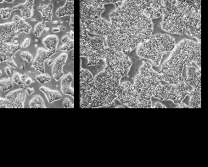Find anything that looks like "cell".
Wrapping results in <instances>:
<instances>
[{
  "instance_id": "obj_20",
  "label": "cell",
  "mask_w": 208,
  "mask_h": 167,
  "mask_svg": "<svg viewBox=\"0 0 208 167\" xmlns=\"http://www.w3.org/2000/svg\"><path fill=\"white\" fill-rule=\"evenodd\" d=\"M34 0H26L24 3L13 7L12 11L20 10L22 18L29 19L33 16Z\"/></svg>"
},
{
  "instance_id": "obj_46",
  "label": "cell",
  "mask_w": 208,
  "mask_h": 167,
  "mask_svg": "<svg viewBox=\"0 0 208 167\" xmlns=\"http://www.w3.org/2000/svg\"><path fill=\"white\" fill-rule=\"evenodd\" d=\"M60 29L59 28H53L52 29V32L54 33H57L60 32Z\"/></svg>"
},
{
  "instance_id": "obj_7",
  "label": "cell",
  "mask_w": 208,
  "mask_h": 167,
  "mask_svg": "<svg viewBox=\"0 0 208 167\" xmlns=\"http://www.w3.org/2000/svg\"><path fill=\"white\" fill-rule=\"evenodd\" d=\"M87 32L85 25L80 21V56L87 58L88 66H93L104 59L107 47L103 38H91Z\"/></svg>"
},
{
  "instance_id": "obj_18",
  "label": "cell",
  "mask_w": 208,
  "mask_h": 167,
  "mask_svg": "<svg viewBox=\"0 0 208 167\" xmlns=\"http://www.w3.org/2000/svg\"><path fill=\"white\" fill-rule=\"evenodd\" d=\"M22 48L19 44L7 43L2 42L0 44V63L12 59Z\"/></svg>"
},
{
  "instance_id": "obj_2",
  "label": "cell",
  "mask_w": 208,
  "mask_h": 167,
  "mask_svg": "<svg viewBox=\"0 0 208 167\" xmlns=\"http://www.w3.org/2000/svg\"><path fill=\"white\" fill-rule=\"evenodd\" d=\"M201 42L185 39L171 51L159 73L161 80L171 85L184 82L182 70L185 66L194 62L201 69Z\"/></svg>"
},
{
  "instance_id": "obj_25",
  "label": "cell",
  "mask_w": 208,
  "mask_h": 167,
  "mask_svg": "<svg viewBox=\"0 0 208 167\" xmlns=\"http://www.w3.org/2000/svg\"><path fill=\"white\" fill-rule=\"evenodd\" d=\"M12 21L16 23L19 31L21 33H25L29 34L31 31L32 27L31 25L26 22L23 18L18 15H14L12 18Z\"/></svg>"
},
{
  "instance_id": "obj_17",
  "label": "cell",
  "mask_w": 208,
  "mask_h": 167,
  "mask_svg": "<svg viewBox=\"0 0 208 167\" xmlns=\"http://www.w3.org/2000/svg\"><path fill=\"white\" fill-rule=\"evenodd\" d=\"M186 82L193 89L201 92V69L193 66L186 68Z\"/></svg>"
},
{
  "instance_id": "obj_27",
  "label": "cell",
  "mask_w": 208,
  "mask_h": 167,
  "mask_svg": "<svg viewBox=\"0 0 208 167\" xmlns=\"http://www.w3.org/2000/svg\"><path fill=\"white\" fill-rule=\"evenodd\" d=\"M59 42L58 38L55 35H47L42 40L43 44L49 50H57V48Z\"/></svg>"
},
{
  "instance_id": "obj_16",
  "label": "cell",
  "mask_w": 208,
  "mask_h": 167,
  "mask_svg": "<svg viewBox=\"0 0 208 167\" xmlns=\"http://www.w3.org/2000/svg\"><path fill=\"white\" fill-rule=\"evenodd\" d=\"M26 97L25 89L20 88L10 92L5 98L10 108H23Z\"/></svg>"
},
{
  "instance_id": "obj_11",
  "label": "cell",
  "mask_w": 208,
  "mask_h": 167,
  "mask_svg": "<svg viewBox=\"0 0 208 167\" xmlns=\"http://www.w3.org/2000/svg\"><path fill=\"white\" fill-rule=\"evenodd\" d=\"M190 88L185 82L177 85H163L155 95V98L161 101H171L175 104H179L190 94Z\"/></svg>"
},
{
  "instance_id": "obj_54",
  "label": "cell",
  "mask_w": 208,
  "mask_h": 167,
  "mask_svg": "<svg viewBox=\"0 0 208 167\" xmlns=\"http://www.w3.org/2000/svg\"><path fill=\"white\" fill-rule=\"evenodd\" d=\"M1 98H1V97H0V101H1Z\"/></svg>"
},
{
  "instance_id": "obj_3",
  "label": "cell",
  "mask_w": 208,
  "mask_h": 167,
  "mask_svg": "<svg viewBox=\"0 0 208 167\" xmlns=\"http://www.w3.org/2000/svg\"><path fill=\"white\" fill-rule=\"evenodd\" d=\"M122 77L106 66L94 78L95 87L91 108L109 106L116 99L117 88Z\"/></svg>"
},
{
  "instance_id": "obj_43",
  "label": "cell",
  "mask_w": 208,
  "mask_h": 167,
  "mask_svg": "<svg viewBox=\"0 0 208 167\" xmlns=\"http://www.w3.org/2000/svg\"><path fill=\"white\" fill-rule=\"evenodd\" d=\"M24 83L26 85L29 86L33 83V81L31 78H28L25 80Z\"/></svg>"
},
{
  "instance_id": "obj_30",
  "label": "cell",
  "mask_w": 208,
  "mask_h": 167,
  "mask_svg": "<svg viewBox=\"0 0 208 167\" xmlns=\"http://www.w3.org/2000/svg\"><path fill=\"white\" fill-rule=\"evenodd\" d=\"M45 28H46V25H45V22L41 21V22L37 23L35 25L34 28V35L37 38H40L42 33L45 30Z\"/></svg>"
},
{
  "instance_id": "obj_47",
  "label": "cell",
  "mask_w": 208,
  "mask_h": 167,
  "mask_svg": "<svg viewBox=\"0 0 208 167\" xmlns=\"http://www.w3.org/2000/svg\"><path fill=\"white\" fill-rule=\"evenodd\" d=\"M54 61L53 59H49V60L47 61V64L49 66L51 65L53 63Z\"/></svg>"
},
{
  "instance_id": "obj_21",
  "label": "cell",
  "mask_w": 208,
  "mask_h": 167,
  "mask_svg": "<svg viewBox=\"0 0 208 167\" xmlns=\"http://www.w3.org/2000/svg\"><path fill=\"white\" fill-rule=\"evenodd\" d=\"M73 81V77L71 73H69L63 77L61 79V85L63 94L74 97V89L71 86Z\"/></svg>"
},
{
  "instance_id": "obj_28",
  "label": "cell",
  "mask_w": 208,
  "mask_h": 167,
  "mask_svg": "<svg viewBox=\"0 0 208 167\" xmlns=\"http://www.w3.org/2000/svg\"><path fill=\"white\" fill-rule=\"evenodd\" d=\"M30 108H46L42 97L39 94L34 96L29 104Z\"/></svg>"
},
{
  "instance_id": "obj_22",
  "label": "cell",
  "mask_w": 208,
  "mask_h": 167,
  "mask_svg": "<svg viewBox=\"0 0 208 167\" xmlns=\"http://www.w3.org/2000/svg\"><path fill=\"white\" fill-rule=\"evenodd\" d=\"M53 7L52 3L47 5L41 3L38 7V11L41 14L42 21L45 22H51L53 16Z\"/></svg>"
},
{
  "instance_id": "obj_31",
  "label": "cell",
  "mask_w": 208,
  "mask_h": 167,
  "mask_svg": "<svg viewBox=\"0 0 208 167\" xmlns=\"http://www.w3.org/2000/svg\"><path fill=\"white\" fill-rule=\"evenodd\" d=\"M74 48V40L70 38L69 41L60 46V50L63 52H69L73 50Z\"/></svg>"
},
{
  "instance_id": "obj_39",
  "label": "cell",
  "mask_w": 208,
  "mask_h": 167,
  "mask_svg": "<svg viewBox=\"0 0 208 167\" xmlns=\"http://www.w3.org/2000/svg\"><path fill=\"white\" fill-rule=\"evenodd\" d=\"M31 39L30 38H27L25 39L24 40L22 45H21L22 47L23 48H26L28 47L30 45L31 43Z\"/></svg>"
},
{
  "instance_id": "obj_42",
  "label": "cell",
  "mask_w": 208,
  "mask_h": 167,
  "mask_svg": "<svg viewBox=\"0 0 208 167\" xmlns=\"http://www.w3.org/2000/svg\"><path fill=\"white\" fill-rule=\"evenodd\" d=\"M70 39V38L69 37V35H65V36H63V37L61 39V42L63 44H65L67 42L69 41Z\"/></svg>"
},
{
  "instance_id": "obj_32",
  "label": "cell",
  "mask_w": 208,
  "mask_h": 167,
  "mask_svg": "<svg viewBox=\"0 0 208 167\" xmlns=\"http://www.w3.org/2000/svg\"><path fill=\"white\" fill-rule=\"evenodd\" d=\"M36 79L40 84L44 85L46 83H50L51 80V77L48 74L43 73L36 76Z\"/></svg>"
},
{
  "instance_id": "obj_55",
  "label": "cell",
  "mask_w": 208,
  "mask_h": 167,
  "mask_svg": "<svg viewBox=\"0 0 208 167\" xmlns=\"http://www.w3.org/2000/svg\"><path fill=\"white\" fill-rule=\"evenodd\" d=\"M49 1H51V0H49Z\"/></svg>"
},
{
  "instance_id": "obj_13",
  "label": "cell",
  "mask_w": 208,
  "mask_h": 167,
  "mask_svg": "<svg viewBox=\"0 0 208 167\" xmlns=\"http://www.w3.org/2000/svg\"><path fill=\"white\" fill-rule=\"evenodd\" d=\"M80 21L84 24L87 31L91 34L105 38L110 32V22L101 16L80 17Z\"/></svg>"
},
{
  "instance_id": "obj_4",
  "label": "cell",
  "mask_w": 208,
  "mask_h": 167,
  "mask_svg": "<svg viewBox=\"0 0 208 167\" xmlns=\"http://www.w3.org/2000/svg\"><path fill=\"white\" fill-rule=\"evenodd\" d=\"M175 40L167 34H158L151 35L137 47V55L151 61L156 66L160 64L164 56L171 52L175 47Z\"/></svg>"
},
{
  "instance_id": "obj_33",
  "label": "cell",
  "mask_w": 208,
  "mask_h": 167,
  "mask_svg": "<svg viewBox=\"0 0 208 167\" xmlns=\"http://www.w3.org/2000/svg\"><path fill=\"white\" fill-rule=\"evenodd\" d=\"M12 8H2L0 10V15L2 17V19L6 20L9 18L12 12Z\"/></svg>"
},
{
  "instance_id": "obj_53",
  "label": "cell",
  "mask_w": 208,
  "mask_h": 167,
  "mask_svg": "<svg viewBox=\"0 0 208 167\" xmlns=\"http://www.w3.org/2000/svg\"><path fill=\"white\" fill-rule=\"evenodd\" d=\"M4 2L3 0H0V3H2Z\"/></svg>"
},
{
  "instance_id": "obj_10",
  "label": "cell",
  "mask_w": 208,
  "mask_h": 167,
  "mask_svg": "<svg viewBox=\"0 0 208 167\" xmlns=\"http://www.w3.org/2000/svg\"><path fill=\"white\" fill-rule=\"evenodd\" d=\"M106 66L110 67L123 78L129 72L132 62L124 53L107 46L104 59Z\"/></svg>"
},
{
  "instance_id": "obj_1",
  "label": "cell",
  "mask_w": 208,
  "mask_h": 167,
  "mask_svg": "<svg viewBox=\"0 0 208 167\" xmlns=\"http://www.w3.org/2000/svg\"><path fill=\"white\" fill-rule=\"evenodd\" d=\"M111 29L107 47L124 53L130 52L152 35L153 24L145 13L124 2L110 14Z\"/></svg>"
},
{
  "instance_id": "obj_52",
  "label": "cell",
  "mask_w": 208,
  "mask_h": 167,
  "mask_svg": "<svg viewBox=\"0 0 208 167\" xmlns=\"http://www.w3.org/2000/svg\"><path fill=\"white\" fill-rule=\"evenodd\" d=\"M2 39H1V38L0 37V44L1 43V42H2Z\"/></svg>"
},
{
  "instance_id": "obj_38",
  "label": "cell",
  "mask_w": 208,
  "mask_h": 167,
  "mask_svg": "<svg viewBox=\"0 0 208 167\" xmlns=\"http://www.w3.org/2000/svg\"><path fill=\"white\" fill-rule=\"evenodd\" d=\"M6 62H7V65L10 67L14 68V69H17L18 68L17 64H16L15 62L12 59H9V60H7Z\"/></svg>"
},
{
  "instance_id": "obj_37",
  "label": "cell",
  "mask_w": 208,
  "mask_h": 167,
  "mask_svg": "<svg viewBox=\"0 0 208 167\" xmlns=\"http://www.w3.org/2000/svg\"><path fill=\"white\" fill-rule=\"evenodd\" d=\"M151 108H166L167 107L163 104L160 102H156L152 104Z\"/></svg>"
},
{
  "instance_id": "obj_40",
  "label": "cell",
  "mask_w": 208,
  "mask_h": 167,
  "mask_svg": "<svg viewBox=\"0 0 208 167\" xmlns=\"http://www.w3.org/2000/svg\"><path fill=\"white\" fill-rule=\"evenodd\" d=\"M176 108H190V107L189 105H187L183 103V102H181V103L179 104H178L177 107H176Z\"/></svg>"
},
{
  "instance_id": "obj_26",
  "label": "cell",
  "mask_w": 208,
  "mask_h": 167,
  "mask_svg": "<svg viewBox=\"0 0 208 167\" xmlns=\"http://www.w3.org/2000/svg\"><path fill=\"white\" fill-rule=\"evenodd\" d=\"M201 92L193 89L190 92V101L189 107L192 108H200L201 107Z\"/></svg>"
},
{
  "instance_id": "obj_15",
  "label": "cell",
  "mask_w": 208,
  "mask_h": 167,
  "mask_svg": "<svg viewBox=\"0 0 208 167\" xmlns=\"http://www.w3.org/2000/svg\"><path fill=\"white\" fill-rule=\"evenodd\" d=\"M20 34L16 23L13 21L0 24V37L4 42L11 43Z\"/></svg>"
},
{
  "instance_id": "obj_23",
  "label": "cell",
  "mask_w": 208,
  "mask_h": 167,
  "mask_svg": "<svg viewBox=\"0 0 208 167\" xmlns=\"http://www.w3.org/2000/svg\"><path fill=\"white\" fill-rule=\"evenodd\" d=\"M39 89L45 95L49 103L60 100L62 98V96L57 90L50 89L44 86L40 87Z\"/></svg>"
},
{
  "instance_id": "obj_44",
  "label": "cell",
  "mask_w": 208,
  "mask_h": 167,
  "mask_svg": "<svg viewBox=\"0 0 208 167\" xmlns=\"http://www.w3.org/2000/svg\"><path fill=\"white\" fill-rule=\"evenodd\" d=\"M5 71L6 74L9 76H10L12 75V72H11L10 68L9 66L6 67L5 68Z\"/></svg>"
},
{
  "instance_id": "obj_56",
  "label": "cell",
  "mask_w": 208,
  "mask_h": 167,
  "mask_svg": "<svg viewBox=\"0 0 208 167\" xmlns=\"http://www.w3.org/2000/svg\"><path fill=\"white\" fill-rule=\"evenodd\" d=\"M34 1H35V0H34Z\"/></svg>"
},
{
  "instance_id": "obj_24",
  "label": "cell",
  "mask_w": 208,
  "mask_h": 167,
  "mask_svg": "<svg viewBox=\"0 0 208 167\" xmlns=\"http://www.w3.org/2000/svg\"><path fill=\"white\" fill-rule=\"evenodd\" d=\"M74 0H66L65 5L57 10L56 15L58 18L71 16L74 14Z\"/></svg>"
},
{
  "instance_id": "obj_35",
  "label": "cell",
  "mask_w": 208,
  "mask_h": 167,
  "mask_svg": "<svg viewBox=\"0 0 208 167\" xmlns=\"http://www.w3.org/2000/svg\"><path fill=\"white\" fill-rule=\"evenodd\" d=\"M21 56L22 59L26 61L29 63L31 62L33 60V56L29 52L22 51L21 53Z\"/></svg>"
},
{
  "instance_id": "obj_41",
  "label": "cell",
  "mask_w": 208,
  "mask_h": 167,
  "mask_svg": "<svg viewBox=\"0 0 208 167\" xmlns=\"http://www.w3.org/2000/svg\"><path fill=\"white\" fill-rule=\"evenodd\" d=\"M25 90H26V93L29 95H31L35 92L34 89L33 88H27L25 89Z\"/></svg>"
},
{
  "instance_id": "obj_29",
  "label": "cell",
  "mask_w": 208,
  "mask_h": 167,
  "mask_svg": "<svg viewBox=\"0 0 208 167\" xmlns=\"http://www.w3.org/2000/svg\"><path fill=\"white\" fill-rule=\"evenodd\" d=\"M14 82L12 79L9 78L0 80V88L2 92L12 89L14 87Z\"/></svg>"
},
{
  "instance_id": "obj_50",
  "label": "cell",
  "mask_w": 208,
  "mask_h": 167,
  "mask_svg": "<svg viewBox=\"0 0 208 167\" xmlns=\"http://www.w3.org/2000/svg\"><path fill=\"white\" fill-rule=\"evenodd\" d=\"M53 23H54V24H57V23H58V21H54V22H53Z\"/></svg>"
},
{
  "instance_id": "obj_9",
  "label": "cell",
  "mask_w": 208,
  "mask_h": 167,
  "mask_svg": "<svg viewBox=\"0 0 208 167\" xmlns=\"http://www.w3.org/2000/svg\"><path fill=\"white\" fill-rule=\"evenodd\" d=\"M116 99L129 108H151L152 107V101L142 100L133 85L129 82L120 83L116 92Z\"/></svg>"
},
{
  "instance_id": "obj_34",
  "label": "cell",
  "mask_w": 208,
  "mask_h": 167,
  "mask_svg": "<svg viewBox=\"0 0 208 167\" xmlns=\"http://www.w3.org/2000/svg\"><path fill=\"white\" fill-rule=\"evenodd\" d=\"M12 80L14 83L18 85H21L23 84V82L22 80V77L18 73L16 72L14 73L12 78Z\"/></svg>"
},
{
  "instance_id": "obj_51",
  "label": "cell",
  "mask_w": 208,
  "mask_h": 167,
  "mask_svg": "<svg viewBox=\"0 0 208 167\" xmlns=\"http://www.w3.org/2000/svg\"><path fill=\"white\" fill-rule=\"evenodd\" d=\"M2 72L1 71V70H0V77L1 76V75H2Z\"/></svg>"
},
{
  "instance_id": "obj_8",
  "label": "cell",
  "mask_w": 208,
  "mask_h": 167,
  "mask_svg": "<svg viewBox=\"0 0 208 167\" xmlns=\"http://www.w3.org/2000/svg\"><path fill=\"white\" fill-rule=\"evenodd\" d=\"M161 28L169 33L181 34L185 28L184 18L176 0H164Z\"/></svg>"
},
{
  "instance_id": "obj_19",
  "label": "cell",
  "mask_w": 208,
  "mask_h": 167,
  "mask_svg": "<svg viewBox=\"0 0 208 167\" xmlns=\"http://www.w3.org/2000/svg\"><path fill=\"white\" fill-rule=\"evenodd\" d=\"M68 54L64 53L60 54L54 61L52 70L53 78L55 81H58L64 76L63 67L66 64Z\"/></svg>"
},
{
  "instance_id": "obj_49",
  "label": "cell",
  "mask_w": 208,
  "mask_h": 167,
  "mask_svg": "<svg viewBox=\"0 0 208 167\" xmlns=\"http://www.w3.org/2000/svg\"><path fill=\"white\" fill-rule=\"evenodd\" d=\"M70 36L72 38L74 37V32H73V31H71V32H70Z\"/></svg>"
},
{
  "instance_id": "obj_12",
  "label": "cell",
  "mask_w": 208,
  "mask_h": 167,
  "mask_svg": "<svg viewBox=\"0 0 208 167\" xmlns=\"http://www.w3.org/2000/svg\"><path fill=\"white\" fill-rule=\"evenodd\" d=\"M95 82L92 74L88 70H80V107L91 108L94 95Z\"/></svg>"
},
{
  "instance_id": "obj_6",
  "label": "cell",
  "mask_w": 208,
  "mask_h": 167,
  "mask_svg": "<svg viewBox=\"0 0 208 167\" xmlns=\"http://www.w3.org/2000/svg\"><path fill=\"white\" fill-rule=\"evenodd\" d=\"M184 18L186 34L201 42V0H176Z\"/></svg>"
},
{
  "instance_id": "obj_45",
  "label": "cell",
  "mask_w": 208,
  "mask_h": 167,
  "mask_svg": "<svg viewBox=\"0 0 208 167\" xmlns=\"http://www.w3.org/2000/svg\"><path fill=\"white\" fill-rule=\"evenodd\" d=\"M74 14L71 15V18H70V26L71 28H74Z\"/></svg>"
},
{
  "instance_id": "obj_48",
  "label": "cell",
  "mask_w": 208,
  "mask_h": 167,
  "mask_svg": "<svg viewBox=\"0 0 208 167\" xmlns=\"http://www.w3.org/2000/svg\"><path fill=\"white\" fill-rule=\"evenodd\" d=\"M5 2H8V3H12L13 2L14 0H3Z\"/></svg>"
},
{
  "instance_id": "obj_36",
  "label": "cell",
  "mask_w": 208,
  "mask_h": 167,
  "mask_svg": "<svg viewBox=\"0 0 208 167\" xmlns=\"http://www.w3.org/2000/svg\"><path fill=\"white\" fill-rule=\"evenodd\" d=\"M63 106L64 108H73L74 104L69 98H65L64 99L63 103Z\"/></svg>"
},
{
  "instance_id": "obj_14",
  "label": "cell",
  "mask_w": 208,
  "mask_h": 167,
  "mask_svg": "<svg viewBox=\"0 0 208 167\" xmlns=\"http://www.w3.org/2000/svg\"><path fill=\"white\" fill-rule=\"evenodd\" d=\"M57 51V50H49L42 48H39L36 57L32 61V66L37 71L42 74L45 73V62L50 57L55 55Z\"/></svg>"
},
{
  "instance_id": "obj_5",
  "label": "cell",
  "mask_w": 208,
  "mask_h": 167,
  "mask_svg": "<svg viewBox=\"0 0 208 167\" xmlns=\"http://www.w3.org/2000/svg\"><path fill=\"white\" fill-rule=\"evenodd\" d=\"M161 81L159 73L152 69L151 64L144 62L135 77L133 86L142 100L150 101L162 86Z\"/></svg>"
}]
</instances>
